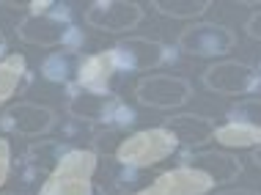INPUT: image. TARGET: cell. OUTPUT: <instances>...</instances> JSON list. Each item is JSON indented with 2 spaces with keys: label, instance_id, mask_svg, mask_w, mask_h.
Listing matches in <instances>:
<instances>
[{
  "label": "cell",
  "instance_id": "6da1fadb",
  "mask_svg": "<svg viewBox=\"0 0 261 195\" xmlns=\"http://www.w3.org/2000/svg\"><path fill=\"white\" fill-rule=\"evenodd\" d=\"M96 171V154L86 149H72L53 168L50 182L41 195H91V176Z\"/></svg>",
  "mask_w": 261,
  "mask_h": 195
},
{
  "label": "cell",
  "instance_id": "7a4b0ae2",
  "mask_svg": "<svg viewBox=\"0 0 261 195\" xmlns=\"http://www.w3.org/2000/svg\"><path fill=\"white\" fill-rule=\"evenodd\" d=\"M176 146H179L176 137L165 127L146 129V132H138V135L124 137V143L116 151V159L124 168H149V165L160 162V159L171 157Z\"/></svg>",
  "mask_w": 261,
  "mask_h": 195
},
{
  "label": "cell",
  "instance_id": "3957f363",
  "mask_svg": "<svg viewBox=\"0 0 261 195\" xmlns=\"http://www.w3.org/2000/svg\"><path fill=\"white\" fill-rule=\"evenodd\" d=\"M237 44V33L220 22H195L181 31L179 50L193 58H220Z\"/></svg>",
  "mask_w": 261,
  "mask_h": 195
},
{
  "label": "cell",
  "instance_id": "277c9868",
  "mask_svg": "<svg viewBox=\"0 0 261 195\" xmlns=\"http://www.w3.org/2000/svg\"><path fill=\"white\" fill-rule=\"evenodd\" d=\"M135 96L143 107L173 110L190 102L193 86L185 77H176V74H146L143 80H138Z\"/></svg>",
  "mask_w": 261,
  "mask_h": 195
},
{
  "label": "cell",
  "instance_id": "5b68a950",
  "mask_svg": "<svg viewBox=\"0 0 261 195\" xmlns=\"http://www.w3.org/2000/svg\"><path fill=\"white\" fill-rule=\"evenodd\" d=\"M17 36L25 44H36V47H58V44H66L69 39H80L77 36V27L69 25L66 17H61L55 11H47V9L28 14L22 22L17 25Z\"/></svg>",
  "mask_w": 261,
  "mask_h": 195
},
{
  "label": "cell",
  "instance_id": "8992f818",
  "mask_svg": "<svg viewBox=\"0 0 261 195\" xmlns=\"http://www.w3.org/2000/svg\"><path fill=\"white\" fill-rule=\"evenodd\" d=\"M203 86L220 96H245L261 86V74L242 61H217L203 72Z\"/></svg>",
  "mask_w": 261,
  "mask_h": 195
},
{
  "label": "cell",
  "instance_id": "52a82bcc",
  "mask_svg": "<svg viewBox=\"0 0 261 195\" xmlns=\"http://www.w3.org/2000/svg\"><path fill=\"white\" fill-rule=\"evenodd\" d=\"M110 58L116 72H151V69H157L168 61V47L154 39L129 36L113 47Z\"/></svg>",
  "mask_w": 261,
  "mask_h": 195
},
{
  "label": "cell",
  "instance_id": "ba28073f",
  "mask_svg": "<svg viewBox=\"0 0 261 195\" xmlns=\"http://www.w3.org/2000/svg\"><path fill=\"white\" fill-rule=\"evenodd\" d=\"M143 19V6L135 0H96L86 9V22L102 33L135 31Z\"/></svg>",
  "mask_w": 261,
  "mask_h": 195
},
{
  "label": "cell",
  "instance_id": "9c48e42d",
  "mask_svg": "<svg viewBox=\"0 0 261 195\" xmlns=\"http://www.w3.org/2000/svg\"><path fill=\"white\" fill-rule=\"evenodd\" d=\"M0 127L19 137H41L55 127V113L36 102H17L0 116Z\"/></svg>",
  "mask_w": 261,
  "mask_h": 195
},
{
  "label": "cell",
  "instance_id": "30bf717a",
  "mask_svg": "<svg viewBox=\"0 0 261 195\" xmlns=\"http://www.w3.org/2000/svg\"><path fill=\"white\" fill-rule=\"evenodd\" d=\"M212 190V179H206L203 173L181 165L179 171H171L165 176H160L154 187L143 190L140 195H203Z\"/></svg>",
  "mask_w": 261,
  "mask_h": 195
},
{
  "label": "cell",
  "instance_id": "8fae6325",
  "mask_svg": "<svg viewBox=\"0 0 261 195\" xmlns=\"http://www.w3.org/2000/svg\"><path fill=\"white\" fill-rule=\"evenodd\" d=\"M185 165L212 179V184L215 182L228 184L242 173V162L231 154H223V151H195V154L185 157Z\"/></svg>",
  "mask_w": 261,
  "mask_h": 195
},
{
  "label": "cell",
  "instance_id": "7c38bea8",
  "mask_svg": "<svg viewBox=\"0 0 261 195\" xmlns=\"http://www.w3.org/2000/svg\"><path fill=\"white\" fill-rule=\"evenodd\" d=\"M116 72L110 58V50L88 55V58L80 61L77 66V86L83 91H94V94H110V77Z\"/></svg>",
  "mask_w": 261,
  "mask_h": 195
},
{
  "label": "cell",
  "instance_id": "4fadbf2b",
  "mask_svg": "<svg viewBox=\"0 0 261 195\" xmlns=\"http://www.w3.org/2000/svg\"><path fill=\"white\" fill-rule=\"evenodd\" d=\"M162 127L176 137V143H185V146H201L215 135V121L206 116H193V113L165 118Z\"/></svg>",
  "mask_w": 261,
  "mask_h": 195
},
{
  "label": "cell",
  "instance_id": "5bb4252c",
  "mask_svg": "<svg viewBox=\"0 0 261 195\" xmlns=\"http://www.w3.org/2000/svg\"><path fill=\"white\" fill-rule=\"evenodd\" d=\"M28 80V64L22 55H6L0 61V104H6L14 94L19 91V86H25Z\"/></svg>",
  "mask_w": 261,
  "mask_h": 195
},
{
  "label": "cell",
  "instance_id": "9a60e30c",
  "mask_svg": "<svg viewBox=\"0 0 261 195\" xmlns=\"http://www.w3.org/2000/svg\"><path fill=\"white\" fill-rule=\"evenodd\" d=\"M215 137L220 146H231V149H258L261 146V132L248 129L242 124H223V127H215Z\"/></svg>",
  "mask_w": 261,
  "mask_h": 195
},
{
  "label": "cell",
  "instance_id": "2e32d148",
  "mask_svg": "<svg viewBox=\"0 0 261 195\" xmlns=\"http://www.w3.org/2000/svg\"><path fill=\"white\" fill-rule=\"evenodd\" d=\"M77 58H74V50H63V52H53L44 58L41 64V74L53 82H69L72 74H77Z\"/></svg>",
  "mask_w": 261,
  "mask_h": 195
},
{
  "label": "cell",
  "instance_id": "e0dca14e",
  "mask_svg": "<svg viewBox=\"0 0 261 195\" xmlns=\"http://www.w3.org/2000/svg\"><path fill=\"white\" fill-rule=\"evenodd\" d=\"M154 9L173 19H193L212 9V0H154Z\"/></svg>",
  "mask_w": 261,
  "mask_h": 195
},
{
  "label": "cell",
  "instance_id": "ac0fdd59",
  "mask_svg": "<svg viewBox=\"0 0 261 195\" xmlns=\"http://www.w3.org/2000/svg\"><path fill=\"white\" fill-rule=\"evenodd\" d=\"M231 124H242L248 129L261 132V99L258 96H250V99H239L237 104H231L228 113H225Z\"/></svg>",
  "mask_w": 261,
  "mask_h": 195
},
{
  "label": "cell",
  "instance_id": "d6986e66",
  "mask_svg": "<svg viewBox=\"0 0 261 195\" xmlns=\"http://www.w3.org/2000/svg\"><path fill=\"white\" fill-rule=\"evenodd\" d=\"M66 151L69 149L61 141H39L28 149V162H31L33 168H55Z\"/></svg>",
  "mask_w": 261,
  "mask_h": 195
},
{
  "label": "cell",
  "instance_id": "ffe728a7",
  "mask_svg": "<svg viewBox=\"0 0 261 195\" xmlns=\"http://www.w3.org/2000/svg\"><path fill=\"white\" fill-rule=\"evenodd\" d=\"M121 143H124V137L118 129H102V132H96V137H94V146H96L99 154H116Z\"/></svg>",
  "mask_w": 261,
  "mask_h": 195
},
{
  "label": "cell",
  "instance_id": "44dd1931",
  "mask_svg": "<svg viewBox=\"0 0 261 195\" xmlns=\"http://www.w3.org/2000/svg\"><path fill=\"white\" fill-rule=\"evenodd\" d=\"M11 171V151H9V141H0V187L9 179Z\"/></svg>",
  "mask_w": 261,
  "mask_h": 195
},
{
  "label": "cell",
  "instance_id": "7402d4cb",
  "mask_svg": "<svg viewBox=\"0 0 261 195\" xmlns=\"http://www.w3.org/2000/svg\"><path fill=\"white\" fill-rule=\"evenodd\" d=\"M245 31H248L250 39H258L261 41V9L250 14V19L245 22Z\"/></svg>",
  "mask_w": 261,
  "mask_h": 195
},
{
  "label": "cell",
  "instance_id": "603a6c76",
  "mask_svg": "<svg viewBox=\"0 0 261 195\" xmlns=\"http://www.w3.org/2000/svg\"><path fill=\"white\" fill-rule=\"evenodd\" d=\"M217 195H261V192H253V190H223Z\"/></svg>",
  "mask_w": 261,
  "mask_h": 195
},
{
  "label": "cell",
  "instance_id": "cb8c5ba5",
  "mask_svg": "<svg viewBox=\"0 0 261 195\" xmlns=\"http://www.w3.org/2000/svg\"><path fill=\"white\" fill-rule=\"evenodd\" d=\"M6 50H9V41H6V36L0 33V58H6Z\"/></svg>",
  "mask_w": 261,
  "mask_h": 195
},
{
  "label": "cell",
  "instance_id": "d4e9b609",
  "mask_svg": "<svg viewBox=\"0 0 261 195\" xmlns=\"http://www.w3.org/2000/svg\"><path fill=\"white\" fill-rule=\"evenodd\" d=\"M3 195H11V192H3Z\"/></svg>",
  "mask_w": 261,
  "mask_h": 195
}]
</instances>
